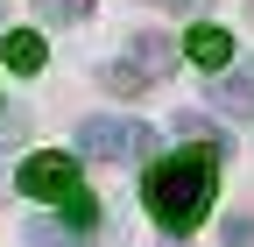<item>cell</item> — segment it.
<instances>
[{
	"instance_id": "6da1fadb",
	"label": "cell",
	"mask_w": 254,
	"mask_h": 247,
	"mask_svg": "<svg viewBox=\"0 0 254 247\" xmlns=\"http://www.w3.org/2000/svg\"><path fill=\"white\" fill-rule=\"evenodd\" d=\"M212 184H219L212 148H177V156L148 163L141 198H148V212H155V226H163V233H190V226L205 219V205H212Z\"/></svg>"
},
{
	"instance_id": "7a4b0ae2",
	"label": "cell",
	"mask_w": 254,
	"mask_h": 247,
	"mask_svg": "<svg viewBox=\"0 0 254 247\" xmlns=\"http://www.w3.org/2000/svg\"><path fill=\"white\" fill-rule=\"evenodd\" d=\"M14 184H21L28 198H50V205H64L71 219H92V198H85V184H78V163H71V156H57V148L28 156Z\"/></svg>"
},
{
	"instance_id": "3957f363",
	"label": "cell",
	"mask_w": 254,
	"mask_h": 247,
	"mask_svg": "<svg viewBox=\"0 0 254 247\" xmlns=\"http://www.w3.org/2000/svg\"><path fill=\"white\" fill-rule=\"evenodd\" d=\"M78 148L85 156H99V163H127V156H141V148H155V134L141 127V120H85L78 127Z\"/></svg>"
},
{
	"instance_id": "277c9868",
	"label": "cell",
	"mask_w": 254,
	"mask_h": 247,
	"mask_svg": "<svg viewBox=\"0 0 254 247\" xmlns=\"http://www.w3.org/2000/svg\"><path fill=\"white\" fill-rule=\"evenodd\" d=\"M184 57H190L198 71H226V64H233V36H226L219 21H198V28L184 36Z\"/></svg>"
},
{
	"instance_id": "5b68a950",
	"label": "cell",
	"mask_w": 254,
	"mask_h": 247,
	"mask_svg": "<svg viewBox=\"0 0 254 247\" xmlns=\"http://www.w3.org/2000/svg\"><path fill=\"white\" fill-rule=\"evenodd\" d=\"M0 50H7V71H43V36L36 28H7V36H0Z\"/></svg>"
},
{
	"instance_id": "8992f818",
	"label": "cell",
	"mask_w": 254,
	"mask_h": 247,
	"mask_svg": "<svg viewBox=\"0 0 254 247\" xmlns=\"http://www.w3.org/2000/svg\"><path fill=\"white\" fill-rule=\"evenodd\" d=\"M212 106H219V113H233V120L254 113V85H247V71H240V78H219V85H212Z\"/></svg>"
},
{
	"instance_id": "52a82bcc",
	"label": "cell",
	"mask_w": 254,
	"mask_h": 247,
	"mask_svg": "<svg viewBox=\"0 0 254 247\" xmlns=\"http://www.w3.org/2000/svg\"><path fill=\"white\" fill-rule=\"evenodd\" d=\"M28 247H92L78 226H57V219H36L28 226Z\"/></svg>"
},
{
	"instance_id": "ba28073f",
	"label": "cell",
	"mask_w": 254,
	"mask_h": 247,
	"mask_svg": "<svg viewBox=\"0 0 254 247\" xmlns=\"http://www.w3.org/2000/svg\"><path fill=\"white\" fill-rule=\"evenodd\" d=\"M106 85L120 92V99H134V92L148 85V71H134V64H106Z\"/></svg>"
},
{
	"instance_id": "9c48e42d",
	"label": "cell",
	"mask_w": 254,
	"mask_h": 247,
	"mask_svg": "<svg viewBox=\"0 0 254 247\" xmlns=\"http://www.w3.org/2000/svg\"><path fill=\"white\" fill-rule=\"evenodd\" d=\"M36 7H43V21H85L92 0H36Z\"/></svg>"
},
{
	"instance_id": "30bf717a",
	"label": "cell",
	"mask_w": 254,
	"mask_h": 247,
	"mask_svg": "<svg viewBox=\"0 0 254 247\" xmlns=\"http://www.w3.org/2000/svg\"><path fill=\"white\" fill-rule=\"evenodd\" d=\"M134 57H141V71H170V43H163V36H141Z\"/></svg>"
},
{
	"instance_id": "8fae6325",
	"label": "cell",
	"mask_w": 254,
	"mask_h": 247,
	"mask_svg": "<svg viewBox=\"0 0 254 247\" xmlns=\"http://www.w3.org/2000/svg\"><path fill=\"white\" fill-rule=\"evenodd\" d=\"M226 247H254V219H226V233H219Z\"/></svg>"
},
{
	"instance_id": "7c38bea8",
	"label": "cell",
	"mask_w": 254,
	"mask_h": 247,
	"mask_svg": "<svg viewBox=\"0 0 254 247\" xmlns=\"http://www.w3.org/2000/svg\"><path fill=\"white\" fill-rule=\"evenodd\" d=\"M155 7H190V0H155Z\"/></svg>"
},
{
	"instance_id": "4fadbf2b",
	"label": "cell",
	"mask_w": 254,
	"mask_h": 247,
	"mask_svg": "<svg viewBox=\"0 0 254 247\" xmlns=\"http://www.w3.org/2000/svg\"><path fill=\"white\" fill-rule=\"evenodd\" d=\"M247 85H254V64H247Z\"/></svg>"
}]
</instances>
